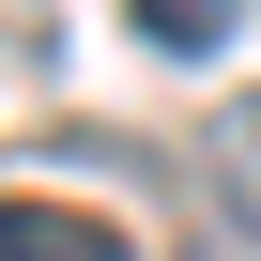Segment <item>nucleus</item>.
I'll list each match as a JSON object with an SVG mask.
<instances>
[{
    "mask_svg": "<svg viewBox=\"0 0 261 261\" xmlns=\"http://www.w3.org/2000/svg\"><path fill=\"white\" fill-rule=\"evenodd\" d=\"M0 261H139L108 215H77V200H16L0 185Z\"/></svg>",
    "mask_w": 261,
    "mask_h": 261,
    "instance_id": "f257e3e1",
    "label": "nucleus"
},
{
    "mask_svg": "<svg viewBox=\"0 0 261 261\" xmlns=\"http://www.w3.org/2000/svg\"><path fill=\"white\" fill-rule=\"evenodd\" d=\"M123 16H139V46L200 62V46H230V31H246V0H123Z\"/></svg>",
    "mask_w": 261,
    "mask_h": 261,
    "instance_id": "f03ea898",
    "label": "nucleus"
},
{
    "mask_svg": "<svg viewBox=\"0 0 261 261\" xmlns=\"http://www.w3.org/2000/svg\"><path fill=\"white\" fill-rule=\"evenodd\" d=\"M215 185L261 215V92H246V108H215Z\"/></svg>",
    "mask_w": 261,
    "mask_h": 261,
    "instance_id": "7ed1b4c3",
    "label": "nucleus"
}]
</instances>
